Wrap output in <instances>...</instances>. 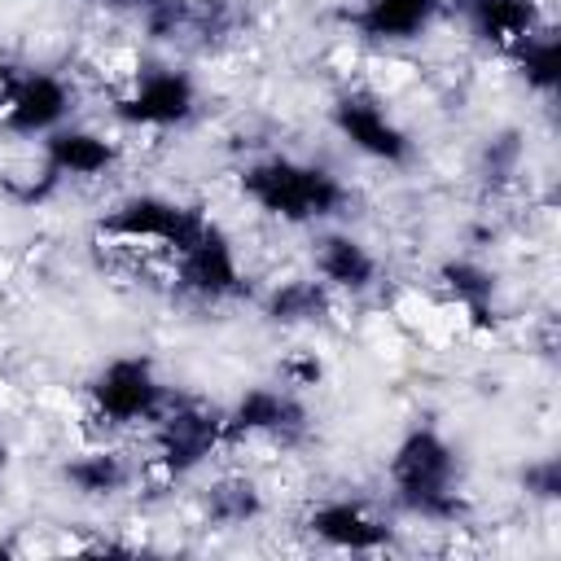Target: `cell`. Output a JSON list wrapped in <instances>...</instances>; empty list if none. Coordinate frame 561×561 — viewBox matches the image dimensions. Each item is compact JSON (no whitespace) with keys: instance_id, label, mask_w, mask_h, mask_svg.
I'll return each mask as SVG.
<instances>
[{"instance_id":"obj_1","label":"cell","mask_w":561,"mask_h":561,"mask_svg":"<svg viewBox=\"0 0 561 561\" xmlns=\"http://www.w3.org/2000/svg\"><path fill=\"white\" fill-rule=\"evenodd\" d=\"M394 504L416 522H460L465 517V491H460V456L434 425H412L386 465Z\"/></svg>"},{"instance_id":"obj_2","label":"cell","mask_w":561,"mask_h":561,"mask_svg":"<svg viewBox=\"0 0 561 561\" xmlns=\"http://www.w3.org/2000/svg\"><path fill=\"white\" fill-rule=\"evenodd\" d=\"M241 193L280 224H324L346 206V184L329 167L289 153L254 158L241 171Z\"/></svg>"},{"instance_id":"obj_3","label":"cell","mask_w":561,"mask_h":561,"mask_svg":"<svg viewBox=\"0 0 561 561\" xmlns=\"http://www.w3.org/2000/svg\"><path fill=\"white\" fill-rule=\"evenodd\" d=\"M210 215H202L197 206L167 197V193H127L123 202L110 206V215L101 219V232L127 250H153V254H175L184 250L197 228Z\"/></svg>"},{"instance_id":"obj_4","label":"cell","mask_w":561,"mask_h":561,"mask_svg":"<svg viewBox=\"0 0 561 561\" xmlns=\"http://www.w3.org/2000/svg\"><path fill=\"white\" fill-rule=\"evenodd\" d=\"M153 430V460L162 465V473L171 478H188L197 473L206 460H215V451H224L228 438V416L202 399H167V408L158 412Z\"/></svg>"},{"instance_id":"obj_5","label":"cell","mask_w":561,"mask_h":561,"mask_svg":"<svg viewBox=\"0 0 561 561\" xmlns=\"http://www.w3.org/2000/svg\"><path fill=\"white\" fill-rule=\"evenodd\" d=\"M171 390L162 386L158 368L149 355H114L110 364L96 368V377L88 381V403L92 416L127 430V425H153L158 412L167 408Z\"/></svg>"},{"instance_id":"obj_6","label":"cell","mask_w":561,"mask_h":561,"mask_svg":"<svg viewBox=\"0 0 561 561\" xmlns=\"http://www.w3.org/2000/svg\"><path fill=\"white\" fill-rule=\"evenodd\" d=\"M75 88L53 70H0V131L44 140L70 123Z\"/></svg>"},{"instance_id":"obj_7","label":"cell","mask_w":561,"mask_h":561,"mask_svg":"<svg viewBox=\"0 0 561 561\" xmlns=\"http://www.w3.org/2000/svg\"><path fill=\"white\" fill-rule=\"evenodd\" d=\"M197 114V83L188 70L149 66L114 101V118L131 131H171Z\"/></svg>"},{"instance_id":"obj_8","label":"cell","mask_w":561,"mask_h":561,"mask_svg":"<svg viewBox=\"0 0 561 561\" xmlns=\"http://www.w3.org/2000/svg\"><path fill=\"white\" fill-rule=\"evenodd\" d=\"M329 123L333 131L368 162H381V167H403L412 158V136L408 127L381 105L377 92L368 88H346L333 96L329 105Z\"/></svg>"},{"instance_id":"obj_9","label":"cell","mask_w":561,"mask_h":561,"mask_svg":"<svg viewBox=\"0 0 561 561\" xmlns=\"http://www.w3.org/2000/svg\"><path fill=\"white\" fill-rule=\"evenodd\" d=\"M171 280L180 294H188L197 302L237 298L245 289V276H241V259H237L232 237L215 219H206L197 228V237L171 254Z\"/></svg>"},{"instance_id":"obj_10","label":"cell","mask_w":561,"mask_h":561,"mask_svg":"<svg viewBox=\"0 0 561 561\" xmlns=\"http://www.w3.org/2000/svg\"><path fill=\"white\" fill-rule=\"evenodd\" d=\"M228 438H272V443H298L307 434V408L294 394V386H250L228 412Z\"/></svg>"},{"instance_id":"obj_11","label":"cell","mask_w":561,"mask_h":561,"mask_svg":"<svg viewBox=\"0 0 561 561\" xmlns=\"http://www.w3.org/2000/svg\"><path fill=\"white\" fill-rule=\"evenodd\" d=\"M307 530L324 548H337V552H381L394 539V526L381 513H373L364 500H351V495L320 500L307 513Z\"/></svg>"},{"instance_id":"obj_12","label":"cell","mask_w":561,"mask_h":561,"mask_svg":"<svg viewBox=\"0 0 561 561\" xmlns=\"http://www.w3.org/2000/svg\"><path fill=\"white\" fill-rule=\"evenodd\" d=\"M114 162H118V145L105 131H92V127L61 123L57 131H48L39 140L44 184H57V180H96V175L114 171Z\"/></svg>"},{"instance_id":"obj_13","label":"cell","mask_w":561,"mask_h":561,"mask_svg":"<svg viewBox=\"0 0 561 561\" xmlns=\"http://www.w3.org/2000/svg\"><path fill=\"white\" fill-rule=\"evenodd\" d=\"M443 13V0H359L346 22L368 44H412Z\"/></svg>"},{"instance_id":"obj_14","label":"cell","mask_w":561,"mask_h":561,"mask_svg":"<svg viewBox=\"0 0 561 561\" xmlns=\"http://www.w3.org/2000/svg\"><path fill=\"white\" fill-rule=\"evenodd\" d=\"M311 263H316L311 276L320 285H329L333 294H368L377 285V276H381L377 254L359 237H351V232H324L316 241Z\"/></svg>"},{"instance_id":"obj_15","label":"cell","mask_w":561,"mask_h":561,"mask_svg":"<svg viewBox=\"0 0 561 561\" xmlns=\"http://www.w3.org/2000/svg\"><path fill=\"white\" fill-rule=\"evenodd\" d=\"M460 13L469 35L495 53L517 48L535 26H543L535 0H460Z\"/></svg>"},{"instance_id":"obj_16","label":"cell","mask_w":561,"mask_h":561,"mask_svg":"<svg viewBox=\"0 0 561 561\" xmlns=\"http://www.w3.org/2000/svg\"><path fill=\"white\" fill-rule=\"evenodd\" d=\"M438 289L447 294L451 307H460L473 324H495V272L482 259L456 254L438 263Z\"/></svg>"},{"instance_id":"obj_17","label":"cell","mask_w":561,"mask_h":561,"mask_svg":"<svg viewBox=\"0 0 561 561\" xmlns=\"http://www.w3.org/2000/svg\"><path fill=\"white\" fill-rule=\"evenodd\" d=\"M333 311V289L320 285L316 276H289L276 280L263 294V316L280 329H307V324H324Z\"/></svg>"},{"instance_id":"obj_18","label":"cell","mask_w":561,"mask_h":561,"mask_svg":"<svg viewBox=\"0 0 561 561\" xmlns=\"http://www.w3.org/2000/svg\"><path fill=\"white\" fill-rule=\"evenodd\" d=\"M263 486L250 473H219L202 486V513L219 530H237L263 517Z\"/></svg>"},{"instance_id":"obj_19","label":"cell","mask_w":561,"mask_h":561,"mask_svg":"<svg viewBox=\"0 0 561 561\" xmlns=\"http://www.w3.org/2000/svg\"><path fill=\"white\" fill-rule=\"evenodd\" d=\"M61 482L83 500H110L131 482V465L114 447H92L61 465Z\"/></svg>"},{"instance_id":"obj_20","label":"cell","mask_w":561,"mask_h":561,"mask_svg":"<svg viewBox=\"0 0 561 561\" xmlns=\"http://www.w3.org/2000/svg\"><path fill=\"white\" fill-rule=\"evenodd\" d=\"M508 61H513V70L522 75V83L530 88V92H539V96H552L557 88H561V44H557V31L543 22V26H535L517 48H508L504 53Z\"/></svg>"},{"instance_id":"obj_21","label":"cell","mask_w":561,"mask_h":561,"mask_svg":"<svg viewBox=\"0 0 561 561\" xmlns=\"http://www.w3.org/2000/svg\"><path fill=\"white\" fill-rule=\"evenodd\" d=\"M522 158H526V145H522V131H495V136H486V145H482V175L491 180V184H504V180H513L517 171H522Z\"/></svg>"},{"instance_id":"obj_22","label":"cell","mask_w":561,"mask_h":561,"mask_svg":"<svg viewBox=\"0 0 561 561\" xmlns=\"http://www.w3.org/2000/svg\"><path fill=\"white\" fill-rule=\"evenodd\" d=\"M517 482H522V491H526L530 500L552 504V500H561V460H557V456L526 460L522 473H517Z\"/></svg>"},{"instance_id":"obj_23","label":"cell","mask_w":561,"mask_h":561,"mask_svg":"<svg viewBox=\"0 0 561 561\" xmlns=\"http://www.w3.org/2000/svg\"><path fill=\"white\" fill-rule=\"evenodd\" d=\"M285 377H289L294 390H298V386H316V381H320V359H316V355L289 359V364H285Z\"/></svg>"},{"instance_id":"obj_24","label":"cell","mask_w":561,"mask_h":561,"mask_svg":"<svg viewBox=\"0 0 561 561\" xmlns=\"http://www.w3.org/2000/svg\"><path fill=\"white\" fill-rule=\"evenodd\" d=\"M4 469H9V443L0 438V478H4Z\"/></svg>"},{"instance_id":"obj_25","label":"cell","mask_w":561,"mask_h":561,"mask_svg":"<svg viewBox=\"0 0 561 561\" xmlns=\"http://www.w3.org/2000/svg\"><path fill=\"white\" fill-rule=\"evenodd\" d=\"M101 4H131V0H101Z\"/></svg>"}]
</instances>
